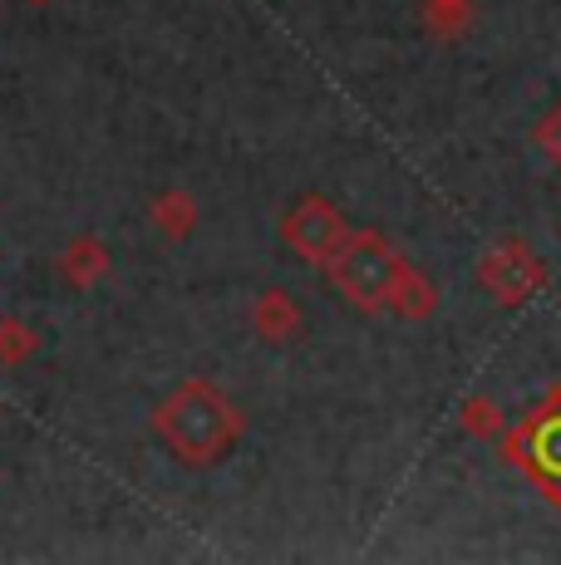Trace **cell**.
<instances>
[{"label": "cell", "instance_id": "1", "mask_svg": "<svg viewBox=\"0 0 561 565\" xmlns=\"http://www.w3.org/2000/svg\"><path fill=\"white\" fill-rule=\"evenodd\" d=\"M242 408L222 394L212 379H182L172 394L158 398L154 433L158 443L188 467H212L242 443Z\"/></svg>", "mask_w": 561, "mask_h": 565}, {"label": "cell", "instance_id": "2", "mask_svg": "<svg viewBox=\"0 0 561 565\" xmlns=\"http://www.w3.org/2000/svg\"><path fill=\"white\" fill-rule=\"evenodd\" d=\"M404 260L409 256H399L384 232L360 226V232H350V242H345L336 260L326 266V276L354 310L374 315V310H390L394 280H399V270H404Z\"/></svg>", "mask_w": 561, "mask_h": 565}, {"label": "cell", "instance_id": "3", "mask_svg": "<svg viewBox=\"0 0 561 565\" xmlns=\"http://www.w3.org/2000/svg\"><path fill=\"white\" fill-rule=\"evenodd\" d=\"M502 458L512 467H522L561 507V384L547 394L542 408H532L517 428L502 433Z\"/></svg>", "mask_w": 561, "mask_h": 565}, {"label": "cell", "instance_id": "4", "mask_svg": "<svg viewBox=\"0 0 561 565\" xmlns=\"http://www.w3.org/2000/svg\"><path fill=\"white\" fill-rule=\"evenodd\" d=\"M478 286L488 290L498 306H527L532 296H542L547 286V260L532 252V242L522 236H502L478 256Z\"/></svg>", "mask_w": 561, "mask_h": 565}, {"label": "cell", "instance_id": "5", "mask_svg": "<svg viewBox=\"0 0 561 565\" xmlns=\"http://www.w3.org/2000/svg\"><path fill=\"white\" fill-rule=\"evenodd\" d=\"M280 242H286L300 260H310V266L326 270L340 246L350 242V222H345V212L330 198L306 192V198L280 216Z\"/></svg>", "mask_w": 561, "mask_h": 565}, {"label": "cell", "instance_id": "6", "mask_svg": "<svg viewBox=\"0 0 561 565\" xmlns=\"http://www.w3.org/2000/svg\"><path fill=\"white\" fill-rule=\"evenodd\" d=\"M252 330H256V340H266V344H290V340H300V330H306V315H300L296 306V296L290 290H262L256 296V306H252Z\"/></svg>", "mask_w": 561, "mask_h": 565}, {"label": "cell", "instance_id": "7", "mask_svg": "<svg viewBox=\"0 0 561 565\" xmlns=\"http://www.w3.org/2000/svg\"><path fill=\"white\" fill-rule=\"evenodd\" d=\"M55 276L74 290H94L104 276H109V246H104L99 236H74V242L60 246Z\"/></svg>", "mask_w": 561, "mask_h": 565}, {"label": "cell", "instance_id": "8", "mask_svg": "<svg viewBox=\"0 0 561 565\" xmlns=\"http://www.w3.org/2000/svg\"><path fill=\"white\" fill-rule=\"evenodd\" d=\"M148 222L163 242H188L198 232V198L188 188H163L154 202H148Z\"/></svg>", "mask_w": 561, "mask_h": 565}, {"label": "cell", "instance_id": "9", "mask_svg": "<svg viewBox=\"0 0 561 565\" xmlns=\"http://www.w3.org/2000/svg\"><path fill=\"white\" fill-rule=\"evenodd\" d=\"M390 310L399 315V320H428V315L438 310V286L414 266V260H404V270H399Z\"/></svg>", "mask_w": 561, "mask_h": 565}, {"label": "cell", "instance_id": "10", "mask_svg": "<svg viewBox=\"0 0 561 565\" xmlns=\"http://www.w3.org/2000/svg\"><path fill=\"white\" fill-rule=\"evenodd\" d=\"M419 10H424L428 35L463 40V35H468V25H473V10H478V0H419Z\"/></svg>", "mask_w": 561, "mask_h": 565}, {"label": "cell", "instance_id": "11", "mask_svg": "<svg viewBox=\"0 0 561 565\" xmlns=\"http://www.w3.org/2000/svg\"><path fill=\"white\" fill-rule=\"evenodd\" d=\"M458 428L468 433V438H483V443L502 438V433H507L502 404H498V398H488V394H468L458 404Z\"/></svg>", "mask_w": 561, "mask_h": 565}, {"label": "cell", "instance_id": "12", "mask_svg": "<svg viewBox=\"0 0 561 565\" xmlns=\"http://www.w3.org/2000/svg\"><path fill=\"white\" fill-rule=\"evenodd\" d=\"M35 350H40L35 324L20 320V315H0V364L15 369V364H25Z\"/></svg>", "mask_w": 561, "mask_h": 565}, {"label": "cell", "instance_id": "13", "mask_svg": "<svg viewBox=\"0 0 561 565\" xmlns=\"http://www.w3.org/2000/svg\"><path fill=\"white\" fill-rule=\"evenodd\" d=\"M532 138H537V148H542V153L552 158V168L561 172V99L542 114V124L532 128Z\"/></svg>", "mask_w": 561, "mask_h": 565}, {"label": "cell", "instance_id": "14", "mask_svg": "<svg viewBox=\"0 0 561 565\" xmlns=\"http://www.w3.org/2000/svg\"><path fill=\"white\" fill-rule=\"evenodd\" d=\"M30 6H50V0H30Z\"/></svg>", "mask_w": 561, "mask_h": 565}]
</instances>
